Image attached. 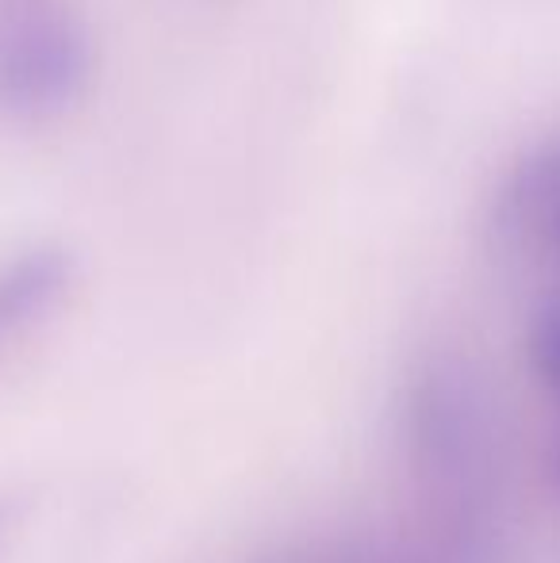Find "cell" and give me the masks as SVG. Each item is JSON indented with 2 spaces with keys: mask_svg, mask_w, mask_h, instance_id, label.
<instances>
[{
  "mask_svg": "<svg viewBox=\"0 0 560 563\" xmlns=\"http://www.w3.org/2000/svg\"><path fill=\"white\" fill-rule=\"evenodd\" d=\"M85 74V43L62 15L28 12L0 27V97L20 108L62 100Z\"/></svg>",
  "mask_w": 560,
  "mask_h": 563,
  "instance_id": "obj_1",
  "label": "cell"
},
{
  "mask_svg": "<svg viewBox=\"0 0 560 563\" xmlns=\"http://www.w3.org/2000/svg\"><path fill=\"white\" fill-rule=\"evenodd\" d=\"M530 356L534 368L541 372V379L560 391V299H549L541 307L538 322L530 330Z\"/></svg>",
  "mask_w": 560,
  "mask_h": 563,
  "instance_id": "obj_3",
  "label": "cell"
},
{
  "mask_svg": "<svg viewBox=\"0 0 560 563\" xmlns=\"http://www.w3.org/2000/svg\"><path fill=\"white\" fill-rule=\"evenodd\" d=\"M66 288V261L58 253H31L0 276V334L31 322Z\"/></svg>",
  "mask_w": 560,
  "mask_h": 563,
  "instance_id": "obj_2",
  "label": "cell"
},
{
  "mask_svg": "<svg viewBox=\"0 0 560 563\" xmlns=\"http://www.w3.org/2000/svg\"><path fill=\"white\" fill-rule=\"evenodd\" d=\"M549 472H553V483H557V490H560V430H557L553 452H549Z\"/></svg>",
  "mask_w": 560,
  "mask_h": 563,
  "instance_id": "obj_4",
  "label": "cell"
}]
</instances>
